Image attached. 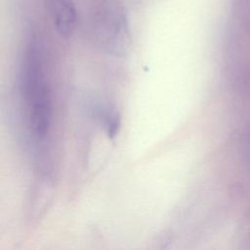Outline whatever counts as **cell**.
Segmentation results:
<instances>
[{
  "label": "cell",
  "instance_id": "1",
  "mask_svg": "<svg viewBox=\"0 0 250 250\" xmlns=\"http://www.w3.org/2000/svg\"><path fill=\"white\" fill-rule=\"evenodd\" d=\"M21 81L32 132L38 139H43L50 128L51 101L38 49L34 42L30 43L24 56Z\"/></svg>",
  "mask_w": 250,
  "mask_h": 250
},
{
  "label": "cell",
  "instance_id": "2",
  "mask_svg": "<svg viewBox=\"0 0 250 250\" xmlns=\"http://www.w3.org/2000/svg\"><path fill=\"white\" fill-rule=\"evenodd\" d=\"M97 38L107 52L115 55L125 53L129 45V33L120 15H104L97 26Z\"/></svg>",
  "mask_w": 250,
  "mask_h": 250
},
{
  "label": "cell",
  "instance_id": "4",
  "mask_svg": "<svg viewBox=\"0 0 250 250\" xmlns=\"http://www.w3.org/2000/svg\"><path fill=\"white\" fill-rule=\"evenodd\" d=\"M100 116L107 136L109 138H113L117 134L120 125V118L118 113L115 111L104 110L100 113Z\"/></svg>",
  "mask_w": 250,
  "mask_h": 250
},
{
  "label": "cell",
  "instance_id": "3",
  "mask_svg": "<svg viewBox=\"0 0 250 250\" xmlns=\"http://www.w3.org/2000/svg\"><path fill=\"white\" fill-rule=\"evenodd\" d=\"M50 15L59 34L71 35L76 24V11L69 0H47Z\"/></svg>",
  "mask_w": 250,
  "mask_h": 250
}]
</instances>
